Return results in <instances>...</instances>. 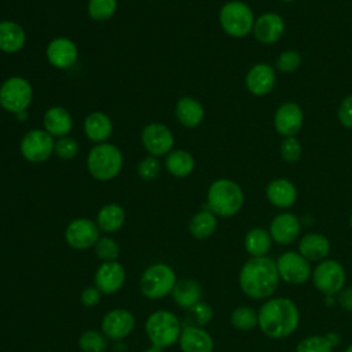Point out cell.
<instances>
[{"label": "cell", "mask_w": 352, "mask_h": 352, "mask_svg": "<svg viewBox=\"0 0 352 352\" xmlns=\"http://www.w3.org/2000/svg\"><path fill=\"white\" fill-rule=\"evenodd\" d=\"M279 272L276 261L268 256L252 257L239 272L241 290L250 298H267L278 289Z\"/></svg>", "instance_id": "6da1fadb"}, {"label": "cell", "mask_w": 352, "mask_h": 352, "mask_svg": "<svg viewBox=\"0 0 352 352\" xmlns=\"http://www.w3.org/2000/svg\"><path fill=\"white\" fill-rule=\"evenodd\" d=\"M258 326L270 338H285L294 333L300 322L296 304L283 297L265 301L258 311Z\"/></svg>", "instance_id": "7a4b0ae2"}, {"label": "cell", "mask_w": 352, "mask_h": 352, "mask_svg": "<svg viewBox=\"0 0 352 352\" xmlns=\"http://www.w3.org/2000/svg\"><path fill=\"white\" fill-rule=\"evenodd\" d=\"M243 205V192L239 184L231 179H217L209 188L206 195V206L210 212L220 217H231L236 214Z\"/></svg>", "instance_id": "3957f363"}, {"label": "cell", "mask_w": 352, "mask_h": 352, "mask_svg": "<svg viewBox=\"0 0 352 352\" xmlns=\"http://www.w3.org/2000/svg\"><path fill=\"white\" fill-rule=\"evenodd\" d=\"M124 165L121 150L109 142L95 144L87 155V170L99 182L116 179Z\"/></svg>", "instance_id": "277c9868"}, {"label": "cell", "mask_w": 352, "mask_h": 352, "mask_svg": "<svg viewBox=\"0 0 352 352\" xmlns=\"http://www.w3.org/2000/svg\"><path fill=\"white\" fill-rule=\"evenodd\" d=\"M182 329L179 318L173 312L165 309L150 314L144 323V330L151 345L160 348H166L179 342Z\"/></svg>", "instance_id": "5b68a950"}, {"label": "cell", "mask_w": 352, "mask_h": 352, "mask_svg": "<svg viewBox=\"0 0 352 352\" xmlns=\"http://www.w3.org/2000/svg\"><path fill=\"white\" fill-rule=\"evenodd\" d=\"M176 282V274L168 264L155 263L144 270L140 276L139 287L144 297L160 300L172 293Z\"/></svg>", "instance_id": "8992f818"}, {"label": "cell", "mask_w": 352, "mask_h": 352, "mask_svg": "<svg viewBox=\"0 0 352 352\" xmlns=\"http://www.w3.org/2000/svg\"><path fill=\"white\" fill-rule=\"evenodd\" d=\"M219 21L223 30L231 37H245L253 30L254 16L250 7L239 0L226 3L219 12Z\"/></svg>", "instance_id": "52a82bcc"}, {"label": "cell", "mask_w": 352, "mask_h": 352, "mask_svg": "<svg viewBox=\"0 0 352 352\" xmlns=\"http://www.w3.org/2000/svg\"><path fill=\"white\" fill-rule=\"evenodd\" d=\"M33 100V87L22 76H11L0 85V106L11 114L26 111Z\"/></svg>", "instance_id": "ba28073f"}, {"label": "cell", "mask_w": 352, "mask_h": 352, "mask_svg": "<svg viewBox=\"0 0 352 352\" xmlns=\"http://www.w3.org/2000/svg\"><path fill=\"white\" fill-rule=\"evenodd\" d=\"M55 139L44 128L28 131L19 142L21 155L32 164H41L54 154Z\"/></svg>", "instance_id": "9c48e42d"}, {"label": "cell", "mask_w": 352, "mask_h": 352, "mask_svg": "<svg viewBox=\"0 0 352 352\" xmlns=\"http://www.w3.org/2000/svg\"><path fill=\"white\" fill-rule=\"evenodd\" d=\"M140 140L148 155H168L175 146V136L170 128L162 122H150L144 125L140 133Z\"/></svg>", "instance_id": "30bf717a"}, {"label": "cell", "mask_w": 352, "mask_h": 352, "mask_svg": "<svg viewBox=\"0 0 352 352\" xmlns=\"http://www.w3.org/2000/svg\"><path fill=\"white\" fill-rule=\"evenodd\" d=\"M312 279L319 292L331 297L342 290L346 276L344 267L338 261L323 260L316 265L312 274Z\"/></svg>", "instance_id": "8fae6325"}, {"label": "cell", "mask_w": 352, "mask_h": 352, "mask_svg": "<svg viewBox=\"0 0 352 352\" xmlns=\"http://www.w3.org/2000/svg\"><path fill=\"white\" fill-rule=\"evenodd\" d=\"M100 230L95 221L87 217L72 220L65 230V239L67 245L77 250H87L96 245Z\"/></svg>", "instance_id": "7c38bea8"}, {"label": "cell", "mask_w": 352, "mask_h": 352, "mask_svg": "<svg viewBox=\"0 0 352 352\" xmlns=\"http://www.w3.org/2000/svg\"><path fill=\"white\" fill-rule=\"evenodd\" d=\"M280 279L290 285H301L311 276V267L307 258L297 252H285L276 260Z\"/></svg>", "instance_id": "4fadbf2b"}, {"label": "cell", "mask_w": 352, "mask_h": 352, "mask_svg": "<svg viewBox=\"0 0 352 352\" xmlns=\"http://www.w3.org/2000/svg\"><path fill=\"white\" fill-rule=\"evenodd\" d=\"M45 58L55 69H70L78 59V48L69 37H54L45 47Z\"/></svg>", "instance_id": "5bb4252c"}, {"label": "cell", "mask_w": 352, "mask_h": 352, "mask_svg": "<svg viewBox=\"0 0 352 352\" xmlns=\"http://www.w3.org/2000/svg\"><path fill=\"white\" fill-rule=\"evenodd\" d=\"M135 327V318L132 312L124 308L109 311L100 323L102 333L110 340H122L132 333Z\"/></svg>", "instance_id": "9a60e30c"}, {"label": "cell", "mask_w": 352, "mask_h": 352, "mask_svg": "<svg viewBox=\"0 0 352 352\" xmlns=\"http://www.w3.org/2000/svg\"><path fill=\"white\" fill-rule=\"evenodd\" d=\"M125 278V270L117 260L103 261L95 272V286L103 294H113L124 286Z\"/></svg>", "instance_id": "2e32d148"}, {"label": "cell", "mask_w": 352, "mask_h": 352, "mask_svg": "<svg viewBox=\"0 0 352 352\" xmlns=\"http://www.w3.org/2000/svg\"><path fill=\"white\" fill-rule=\"evenodd\" d=\"M302 121H304L302 110L294 102H286L280 104L274 117L275 129L286 138L294 136L296 133H298L302 126Z\"/></svg>", "instance_id": "e0dca14e"}, {"label": "cell", "mask_w": 352, "mask_h": 352, "mask_svg": "<svg viewBox=\"0 0 352 352\" xmlns=\"http://www.w3.org/2000/svg\"><path fill=\"white\" fill-rule=\"evenodd\" d=\"M285 32L282 16L275 12H267L254 19L253 34L263 44H272L280 38Z\"/></svg>", "instance_id": "ac0fdd59"}, {"label": "cell", "mask_w": 352, "mask_h": 352, "mask_svg": "<svg viewBox=\"0 0 352 352\" xmlns=\"http://www.w3.org/2000/svg\"><path fill=\"white\" fill-rule=\"evenodd\" d=\"M301 230L300 220L292 213H280L271 221L270 235L280 245H289L297 239Z\"/></svg>", "instance_id": "d6986e66"}, {"label": "cell", "mask_w": 352, "mask_h": 352, "mask_svg": "<svg viewBox=\"0 0 352 352\" xmlns=\"http://www.w3.org/2000/svg\"><path fill=\"white\" fill-rule=\"evenodd\" d=\"M179 346L182 352H212L213 338L212 336L197 326H184L179 338Z\"/></svg>", "instance_id": "ffe728a7"}, {"label": "cell", "mask_w": 352, "mask_h": 352, "mask_svg": "<svg viewBox=\"0 0 352 352\" xmlns=\"http://www.w3.org/2000/svg\"><path fill=\"white\" fill-rule=\"evenodd\" d=\"M44 129L54 138L67 136L73 128V118L63 106H51L43 116Z\"/></svg>", "instance_id": "44dd1931"}, {"label": "cell", "mask_w": 352, "mask_h": 352, "mask_svg": "<svg viewBox=\"0 0 352 352\" xmlns=\"http://www.w3.org/2000/svg\"><path fill=\"white\" fill-rule=\"evenodd\" d=\"M84 133L95 144L104 143L113 133V121L103 111H92L84 120Z\"/></svg>", "instance_id": "7402d4cb"}, {"label": "cell", "mask_w": 352, "mask_h": 352, "mask_svg": "<svg viewBox=\"0 0 352 352\" xmlns=\"http://www.w3.org/2000/svg\"><path fill=\"white\" fill-rule=\"evenodd\" d=\"M26 44V32L15 21H0V51L4 54H16Z\"/></svg>", "instance_id": "603a6c76"}, {"label": "cell", "mask_w": 352, "mask_h": 352, "mask_svg": "<svg viewBox=\"0 0 352 352\" xmlns=\"http://www.w3.org/2000/svg\"><path fill=\"white\" fill-rule=\"evenodd\" d=\"M275 85V72L267 63L254 65L246 74V87L256 95L263 96L268 94Z\"/></svg>", "instance_id": "cb8c5ba5"}, {"label": "cell", "mask_w": 352, "mask_h": 352, "mask_svg": "<svg viewBox=\"0 0 352 352\" xmlns=\"http://www.w3.org/2000/svg\"><path fill=\"white\" fill-rule=\"evenodd\" d=\"M175 116L176 120L186 128H197L205 116V110L202 104L191 98V96H182L175 106Z\"/></svg>", "instance_id": "d4e9b609"}, {"label": "cell", "mask_w": 352, "mask_h": 352, "mask_svg": "<svg viewBox=\"0 0 352 352\" xmlns=\"http://www.w3.org/2000/svg\"><path fill=\"white\" fill-rule=\"evenodd\" d=\"M330 252V242L322 234H307L298 243V253L308 261H320Z\"/></svg>", "instance_id": "484cf974"}, {"label": "cell", "mask_w": 352, "mask_h": 352, "mask_svg": "<svg viewBox=\"0 0 352 352\" xmlns=\"http://www.w3.org/2000/svg\"><path fill=\"white\" fill-rule=\"evenodd\" d=\"M268 201L278 208H289L297 199L294 184L286 179H275L267 187Z\"/></svg>", "instance_id": "4316f807"}, {"label": "cell", "mask_w": 352, "mask_h": 352, "mask_svg": "<svg viewBox=\"0 0 352 352\" xmlns=\"http://www.w3.org/2000/svg\"><path fill=\"white\" fill-rule=\"evenodd\" d=\"M125 210L121 205L110 202L103 205L96 214V224L100 231L113 234L118 231L125 223Z\"/></svg>", "instance_id": "83f0119b"}, {"label": "cell", "mask_w": 352, "mask_h": 352, "mask_svg": "<svg viewBox=\"0 0 352 352\" xmlns=\"http://www.w3.org/2000/svg\"><path fill=\"white\" fill-rule=\"evenodd\" d=\"M172 297L180 308L188 309L201 301L202 287L194 279H182L176 282L172 290Z\"/></svg>", "instance_id": "f1b7e54d"}, {"label": "cell", "mask_w": 352, "mask_h": 352, "mask_svg": "<svg viewBox=\"0 0 352 352\" xmlns=\"http://www.w3.org/2000/svg\"><path fill=\"white\" fill-rule=\"evenodd\" d=\"M165 168L175 177H186L192 173L195 160L187 150H172L168 155H165Z\"/></svg>", "instance_id": "f546056e"}, {"label": "cell", "mask_w": 352, "mask_h": 352, "mask_svg": "<svg viewBox=\"0 0 352 352\" xmlns=\"http://www.w3.org/2000/svg\"><path fill=\"white\" fill-rule=\"evenodd\" d=\"M216 228H217L216 214L209 209H204L195 213L188 223V231L197 239L209 238L216 231Z\"/></svg>", "instance_id": "4dcf8cb0"}, {"label": "cell", "mask_w": 352, "mask_h": 352, "mask_svg": "<svg viewBox=\"0 0 352 352\" xmlns=\"http://www.w3.org/2000/svg\"><path fill=\"white\" fill-rule=\"evenodd\" d=\"M271 235L263 228H252L245 235V249L252 257L267 256L271 248Z\"/></svg>", "instance_id": "1f68e13d"}, {"label": "cell", "mask_w": 352, "mask_h": 352, "mask_svg": "<svg viewBox=\"0 0 352 352\" xmlns=\"http://www.w3.org/2000/svg\"><path fill=\"white\" fill-rule=\"evenodd\" d=\"M117 7H118L117 0H88L87 11L91 19L98 22H104L114 16Z\"/></svg>", "instance_id": "d6a6232c"}, {"label": "cell", "mask_w": 352, "mask_h": 352, "mask_svg": "<svg viewBox=\"0 0 352 352\" xmlns=\"http://www.w3.org/2000/svg\"><path fill=\"white\" fill-rule=\"evenodd\" d=\"M231 324L238 330L249 331L258 324V315L250 307H238L231 314Z\"/></svg>", "instance_id": "836d02e7"}, {"label": "cell", "mask_w": 352, "mask_h": 352, "mask_svg": "<svg viewBox=\"0 0 352 352\" xmlns=\"http://www.w3.org/2000/svg\"><path fill=\"white\" fill-rule=\"evenodd\" d=\"M78 346L82 352H103L107 348L106 336L96 330H87L80 336Z\"/></svg>", "instance_id": "e575fe53"}, {"label": "cell", "mask_w": 352, "mask_h": 352, "mask_svg": "<svg viewBox=\"0 0 352 352\" xmlns=\"http://www.w3.org/2000/svg\"><path fill=\"white\" fill-rule=\"evenodd\" d=\"M212 318H213V309L208 302H204V301H199L191 308H188L186 315L188 326H197V327H202L208 324L212 320Z\"/></svg>", "instance_id": "d590c367"}, {"label": "cell", "mask_w": 352, "mask_h": 352, "mask_svg": "<svg viewBox=\"0 0 352 352\" xmlns=\"http://www.w3.org/2000/svg\"><path fill=\"white\" fill-rule=\"evenodd\" d=\"M333 344L329 337L324 336H311L307 338H302L296 352H331Z\"/></svg>", "instance_id": "8d00e7d4"}, {"label": "cell", "mask_w": 352, "mask_h": 352, "mask_svg": "<svg viewBox=\"0 0 352 352\" xmlns=\"http://www.w3.org/2000/svg\"><path fill=\"white\" fill-rule=\"evenodd\" d=\"M54 154L63 160V161H70L74 160L78 154V143L74 138L72 136H62L55 139V146H54Z\"/></svg>", "instance_id": "74e56055"}, {"label": "cell", "mask_w": 352, "mask_h": 352, "mask_svg": "<svg viewBox=\"0 0 352 352\" xmlns=\"http://www.w3.org/2000/svg\"><path fill=\"white\" fill-rule=\"evenodd\" d=\"M94 249L102 261H116L120 254V246L111 236H100Z\"/></svg>", "instance_id": "f35d334b"}, {"label": "cell", "mask_w": 352, "mask_h": 352, "mask_svg": "<svg viewBox=\"0 0 352 352\" xmlns=\"http://www.w3.org/2000/svg\"><path fill=\"white\" fill-rule=\"evenodd\" d=\"M160 170H161L160 160H158V157H154V155L143 157L139 161L138 168H136L138 176L144 182H151V180L157 179L160 175Z\"/></svg>", "instance_id": "ab89813d"}, {"label": "cell", "mask_w": 352, "mask_h": 352, "mask_svg": "<svg viewBox=\"0 0 352 352\" xmlns=\"http://www.w3.org/2000/svg\"><path fill=\"white\" fill-rule=\"evenodd\" d=\"M300 65H301V55L294 50H289V51L282 52L278 58V62H276L278 69L283 73H292L296 69H298Z\"/></svg>", "instance_id": "60d3db41"}, {"label": "cell", "mask_w": 352, "mask_h": 352, "mask_svg": "<svg viewBox=\"0 0 352 352\" xmlns=\"http://www.w3.org/2000/svg\"><path fill=\"white\" fill-rule=\"evenodd\" d=\"M280 155L286 162H296L301 157V144L294 136L285 138L280 144Z\"/></svg>", "instance_id": "b9f144b4"}, {"label": "cell", "mask_w": 352, "mask_h": 352, "mask_svg": "<svg viewBox=\"0 0 352 352\" xmlns=\"http://www.w3.org/2000/svg\"><path fill=\"white\" fill-rule=\"evenodd\" d=\"M102 292L96 287V286H88L85 287L81 294H80V302L87 307V308H91V307H95L100 302V298H102Z\"/></svg>", "instance_id": "7bdbcfd3"}, {"label": "cell", "mask_w": 352, "mask_h": 352, "mask_svg": "<svg viewBox=\"0 0 352 352\" xmlns=\"http://www.w3.org/2000/svg\"><path fill=\"white\" fill-rule=\"evenodd\" d=\"M338 120L345 128H352V95L346 96L338 109Z\"/></svg>", "instance_id": "ee69618b"}, {"label": "cell", "mask_w": 352, "mask_h": 352, "mask_svg": "<svg viewBox=\"0 0 352 352\" xmlns=\"http://www.w3.org/2000/svg\"><path fill=\"white\" fill-rule=\"evenodd\" d=\"M338 302L344 309L352 312V287L342 289L338 293Z\"/></svg>", "instance_id": "f6af8a7d"}, {"label": "cell", "mask_w": 352, "mask_h": 352, "mask_svg": "<svg viewBox=\"0 0 352 352\" xmlns=\"http://www.w3.org/2000/svg\"><path fill=\"white\" fill-rule=\"evenodd\" d=\"M143 352H162V348L155 346V345H151L150 348H146Z\"/></svg>", "instance_id": "bcb514c9"}, {"label": "cell", "mask_w": 352, "mask_h": 352, "mask_svg": "<svg viewBox=\"0 0 352 352\" xmlns=\"http://www.w3.org/2000/svg\"><path fill=\"white\" fill-rule=\"evenodd\" d=\"M15 117H16V120H19V121H25V120L28 118V116H26V111H21V113L15 114Z\"/></svg>", "instance_id": "7dc6e473"}, {"label": "cell", "mask_w": 352, "mask_h": 352, "mask_svg": "<svg viewBox=\"0 0 352 352\" xmlns=\"http://www.w3.org/2000/svg\"><path fill=\"white\" fill-rule=\"evenodd\" d=\"M345 352H352V344L345 349Z\"/></svg>", "instance_id": "c3c4849f"}, {"label": "cell", "mask_w": 352, "mask_h": 352, "mask_svg": "<svg viewBox=\"0 0 352 352\" xmlns=\"http://www.w3.org/2000/svg\"><path fill=\"white\" fill-rule=\"evenodd\" d=\"M349 224H351V227H352V214H351V217H349Z\"/></svg>", "instance_id": "681fc988"}, {"label": "cell", "mask_w": 352, "mask_h": 352, "mask_svg": "<svg viewBox=\"0 0 352 352\" xmlns=\"http://www.w3.org/2000/svg\"><path fill=\"white\" fill-rule=\"evenodd\" d=\"M283 1H294V0H283Z\"/></svg>", "instance_id": "f907efd6"}]
</instances>
